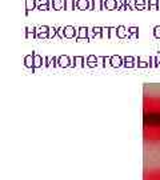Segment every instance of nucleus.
Returning a JSON list of instances; mask_svg holds the SVG:
<instances>
[{
  "label": "nucleus",
  "instance_id": "1",
  "mask_svg": "<svg viewBox=\"0 0 160 180\" xmlns=\"http://www.w3.org/2000/svg\"><path fill=\"white\" fill-rule=\"evenodd\" d=\"M143 136L148 143H160V100L145 103L143 112Z\"/></svg>",
  "mask_w": 160,
  "mask_h": 180
},
{
  "label": "nucleus",
  "instance_id": "3",
  "mask_svg": "<svg viewBox=\"0 0 160 180\" xmlns=\"http://www.w3.org/2000/svg\"><path fill=\"white\" fill-rule=\"evenodd\" d=\"M76 8L80 11H86V9L91 8V2L89 0H76Z\"/></svg>",
  "mask_w": 160,
  "mask_h": 180
},
{
  "label": "nucleus",
  "instance_id": "8",
  "mask_svg": "<svg viewBox=\"0 0 160 180\" xmlns=\"http://www.w3.org/2000/svg\"><path fill=\"white\" fill-rule=\"evenodd\" d=\"M37 8V2L36 0H26V11L30 12L32 9Z\"/></svg>",
  "mask_w": 160,
  "mask_h": 180
},
{
  "label": "nucleus",
  "instance_id": "17",
  "mask_svg": "<svg viewBox=\"0 0 160 180\" xmlns=\"http://www.w3.org/2000/svg\"><path fill=\"white\" fill-rule=\"evenodd\" d=\"M56 34V28H49V36H54Z\"/></svg>",
  "mask_w": 160,
  "mask_h": 180
},
{
  "label": "nucleus",
  "instance_id": "13",
  "mask_svg": "<svg viewBox=\"0 0 160 180\" xmlns=\"http://www.w3.org/2000/svg\"><path fill=\"white\" fill-rule=\"evenodd\" d=\"M124 4H125V0H116V7H117V9H120V11Z\"/></svg>",
  "mask_w": 160,
  "mask_h": 180
},
{
  "label": "nucleus",
  "instance_id": "2",
  "mask_svg": "<svg viewBox=\"0 0 160 180\" xmlns=\"http://www.w3.org/2000/svg\"><path fill=\"white\" fill-rule=\"evenodd\" d=\"M143 180H160V167L149 168L148 171H145Z\"/></svg>",
  "mask_w": 160,
  "mask_h": 180
},
{
  "label": "nucleus",
  "instance_id": "16",
  "mask_svg": "<svg viewBox=\"0 0 160 180\" xmlns=\"http://www.w3.org/2000/svg\"><path fill=\"white\" fill-rule=\"evenodd\" d=\"M155 36H156V37L160 36V27H159V26L155 27Z\"/></svg>",
  "mask_w": 160,
  "mask_h": 180
},
{
  "label": "nucleus",
  "instance_id": "12",
  "mask_svg": "<svg viewBox=\"0 0 160 180\" xmlns=\"http://www.w3.org/2000/svg\"><path fill=\"white\" fill-rule=\"evenodd\" d=\"M117 36H120V37L127 36V31H125V28L123 26H120L119 28H117Z\"/></svg>",
  "mask_w": 160,
  "mask_h": 180
},
{
  "label": "nucleus",
  "instance_id": "11",
  "mask_svg": "<svg viewBox=\"0 0 160 180\" xmlns=\"http://www.w3.org/2000/svg\"><path fill=\"white\" fill-rule=\"evenodd\" d=\"M64 35L67 36V37H72V36L75 35V28H73V27H65Z\"/></svg>",
  "mask_w": 160,
  "mask_h": 180
},
{
  "label": "nucleus",
  "instance_id": "6",
  "mask_svg": "<svg viewBox=\"0 0 160 180\" xmlns=\"http://www.w3.org/2000/svg\"><path fill=\"white\" fill-rule=\"evenodd\" d=\"M148 7V2H145V0H135V8L139 9V11H143Z\"/></svg>",
  "mask_w": 160,
  "mask_h": 180
},
{
  "label": "nucleus",
  "instance_id": "24",
  "mask_svg": "<svg viewBox=\"0 0 160 180\" xmlns=\"http://www.w3.org/2000/svg\"><path fill=\"white\" fill-rule=\"evenodd\" d=\"M58 31H59V35H60V36H63V31H64V30H63V28H59V30H58Z\"/></svg>",
  "mask_w": 160,
  "mask_h": 180
},
{
  "label": "nucleus",
  "instance_id": "18",
  "mask_svg": "<svg viewBox=\"0 0 160 180\" xmlns=\"http://www.w3.org/2000/svg\"><path fill=\"white\" fill-rule=\"evenodd\" d=\"M108 31H110V28H103V36H107Z\"/></svg>",
  "mask_w": 160,
  "mask_h": 180
},
{
  "label": "nucleus",
  "instance_id": "4",
  "mask_svg": "<svg viewBox=\"0 0 160 180\" xmlns=\"http://www.w3.org/2000/svg\"><path fill=\"white\" fill-rule=\"evenodd\" d=\"M104 8V0H91V9L101 11Z\"/></svg>",
  "mask_w": 160,
  "mask_h": 180
},
{
  "label": "nucleus",
  "instance_id": "19",
  "mask_svg": "<svg viewBox=\"0 0 160 180\" xmlns=\"http://www.w3.org/2000/svg\"><path fill=\"white\" fill-rule=\"evenodd\" d=\"M116 34H117V30H116V28H111V35L115 36Z\"/></svg>",
  "mask_w": 160,
  "mask_h": 180
},
{
  "label": "nucleus",
  "instance_id": "26",
  "mask_svg": "<svg viewBox=\"0 0 160 180\" xmlns=\"http://www.w3.org/2000/svg\"><path fill=\"white\" fill-rule=\"evenodd\" d=\"M39 61H40V59H39V58H36V63H35V65H39V64H40Z\"/></svg>",
  "mask_w": 160,
  "mask_h": 180
},
{
  "label": "nucleus",
  "instance_id": "20",
  "mask_svg": "<svg viewBox=\"0 0 160 180\" xmlns=\"http://www.w3.org/2000/svg\"><path fill=\"white\" fill-rule=\"evenodd\" d=\"M119 61H120V59H119V58H117V59L115 58V59H114V65H119V64H120Z\"/></svg>",
  "mask_w": 160,
  "mask_h": 180
},
{
  "label": "nucleus",
  "instance_id": "21",
  "mask_svg": "<svg viewBox=\"0 0 160 180\" xmlns=\"http://www.w3.org/2000/svg\"><path fill=\"white\" fill-rule=\"evenodd\" d=\"M35 31V27H27V32H34Z\"/></svg>",
  "mask_w": 160,
  "mask_h": 180
},
{
  "label": "nucleus",
  "instance_id": "15",
  "mask_svg": "<svg viewBox=\"0 0 160 180\" xmlns=\"http://www.w3.org/2000/svg\"><path fill=\"white\" fill-rule=\"evenodd\" d=\"M49 8H52V6H37V9H40V11H47Z\"/></svg>",
  "mask_w": 160,
  "mask_h": 180
},
{
  "label": "nucleus",
  "instance_id": "5",
  "mask_svg": "<svg viewBox=\"0 0 160 180\" xmlns=\"http://www.w3.org/2000/svg\"><path fill=\"white\" fill-rule=\"evenodd\" d=\"M104 8L108 9V11H114V9H117V7H116V0H104Z\"/></svg>",
  "mask_w": 160,
  "mask_h": 180
},
{
  "label": "nucleus",
  "instance_id": "25",
  "mask_svg": "<svg viewBox=\"0 0 160 180\" xmlns=\"http://www.w3.org/2000/svg\"><path fill=\"white\" fill-rule=\"evenodd\" d=\"M27 64L31 65V58H27Z\"/></svg>",
  "mask_w": 160,
  "mask_h": 180
},
{
  "label": "nucleus",
  "instance_id": "10",
  "mask_svg": "<svg viewBox=\"0 0 160 180\" xmlns=\"http://www.w3.org/2000/svg\"><path fill=\"white\" fill-rule=\"evenodd\" d=\"M65 4H64V9H67V11H71V9H75L76 7V2L75 0H64Z\"/></svg>",
  "mask_w": 160,
  "mask_h": 180
},
{
  "label": "nucleus",
  "instance_id": "7",
  "mask_svg": "<svg viewBox=\"0 0 160 180\" xmlns=\"http://www.w3.org/2000/svg\"><path fill=\"white\" fill-rule=\"evenodd\" d=\"M64 4H65L64 0H52L51 6H52V8L55 9V11H59V9L64 8Z\"/></svg>",
  "mask_w": 160,
  "mask_h": 180
},
{
  "label": "nucleus",
  "instance_id": "14",
  "mask_svg": "<svg viewBox=\"0 0 160 180\" xmlns=\"http://www.w3.org/2000/svg\"><path fill=\"white\" fill-rule=\"evenodd\" d=\"M87 28H84V27H82V28H80V30H79V36L80 37H84V36H86L87 35Z\"/></svg>",
  "mask_w": 160,
  "mask_h": 180
},
{
  "label": "nucleus",
  "instance_id": "23",
  "mask_svg": "<svg viewBox=\"0 0 160 180\" xmlns=\"http://www.w3.org/2000/svg\"><path fill=\"white\" fill-rule=\"evenodd\" d=\"M129 31L132 32V34H135V32L138 31V28H136V27H132V28H129Z\"/></svg>",
  "mask_w": 160,
  "mask_h": 180
},
{
  "label": "nucleus",
  "instance_id": "22",
  "mask_svg": "<svg viewBox=\"0 0 160 180\" xmlns=\"http://www.w3.org/2000/svg\"><path fill=\"white\" fill-rule=\"evenodd\" d=\"M62 64L63 65H67V58H63L62 59Z\"/></svg>",
  "mask_w": 160,
  "mask_h": 180
},
{
  "label": "nucleus",
  "instance_id": "9",
  "mask_svg": "<svg viewBox=\"0 0 160 180\" xmlns=\"http://www.w3.org/2000/svg\"><path fill=\"white\" fill-rule=\"evenodd\" d=\"M149 9H160V0H149L148 2V7Z\"/></svg>",
  "mask_w": 160,
  "mask_h": 180
}]
</instances>
